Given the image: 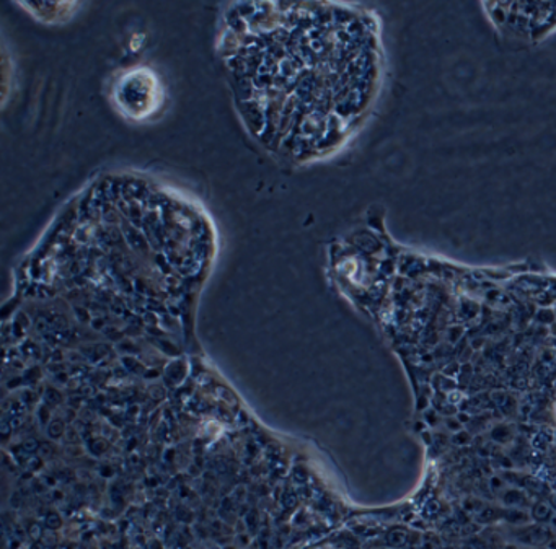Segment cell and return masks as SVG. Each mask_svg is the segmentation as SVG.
I'll return each mask as SVG.
<instances>
[{"mask_svg": "<svg viewBox=\"0 0 556 549\" xmlns=\"http://www.w3.org/2000/svg\"><path fill=\"white\" fill-rule=\"evenodd\" d=\"M504 37L536 41L556 28V4H484Z\"/></svg>", "mask_w": 556, "mask_h": 549, "instance_id": "cell-1", "label": "cell"}, {"mask_svg": "<svg viewBox=\"0 0 556 549\" xmlns=\"http://www.w3.org/2000/svg\"><path fill=\"white\" fill-rule=\"evenodd\" d=\"M116 103L129 118L142 119L155 112L159 105V82L146 69L126 74L116 86Z\"/></svg>", "mask_w": 556, "mask_h": 549, "instance_id": "cell-2", "label": "cell"}]
</instances>
